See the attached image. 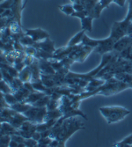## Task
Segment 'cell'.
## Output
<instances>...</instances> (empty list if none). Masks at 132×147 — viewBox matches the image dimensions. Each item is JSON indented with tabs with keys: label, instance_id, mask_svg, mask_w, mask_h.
<instances>
[{
	"label": "cell",
	"instance_id": "d6a6232c",
	"mask_svg": "<svg viewBox=\"0 0 132 147\" xmlns=\"http://www.w3.org/2000/svg\"><path fill=\"white\" fill-rule=\"evenodd\" d=\"M113 1H114V3H115L116 5H120L121 7H123L124 5H125L126 0H113Z\"/></svg>",
	"mask_w": 132,
	"mask_h": 147
},
{
	"label": "cell",
	"instance_id": "30bf717a",
	"mask_svg": "<svg viewBox=\"0 0 132 147\" xmlns=\"http://www.w3.org/2000/svg\"><path fill=\"white\" fill-rule=\"evenodd\" d=\"M98 1H99V0H71V2L73 4L78 3V4L83 5L85 6V9L88 11L90 16H92V10H94V5H96V3Z\"/></svg>",
	"mask_w": 132,
	"mask_h": 147
},
{
	"label": "cell",
	"instance_id": "4fadbf2b",
	"mask_svg": "<svg viewBox=\"0 0 132 147\" xmlns=\"http://www.w3.org/2000/svg\"><path fill=\"white\" fill-rule=\"evenodd\" d=\"M94 20V18L92 16L87 15L86 17H83L80 19L81 22V28L83 30L86 32H91L92 30V20Z\"/></svg>",
	"mask_w": 132,
	"mask_h": 147
},
{
	"label": "cell",
	"instance_id": "8fae6325",
	"mask_svg": "<svg viewBox=\"0 0 132 147\" xmlns=\"http://www.w3.org/2000/svg\"><path fill=\"white\" fill-rule=\"evenodd\" d=\"M18 129L13 127L10 123H1V128H0V135H13L17 134Z\"/></svg>",
	"mask_w": 132,
	"mask_h": 147
},
{
	"label": "cell",
	"instance_id": "e0dca14e",
	"mask_svg": "<svg viewBox=\"0 0 132 147\" xmlns=\"http://www.w3.org/2000/svg\"><path fill=\"white\" fill-rule=\"evenodd\" d=\"M99 42H100V40H94V39H91V38H89V37L85 34L84 36H83V39H82V42H81V44H83L84 46H87V47H91V48L95 49V48L99 45Z\"/></svg>",
	"mask_w": 132,
	"mask_h": 147
},
{
	"label": "cell",
	"instance_id": "e575fe53",
	"mask_svg": "<svg viewBox=\"0 0 132 147\" xmlns=\"http://www.w3.org/2000/svg\"><path fill=\"white\" fill-rule=\"evenodd\" d=\"M63 1H66V0H63Z\"/></svg>",
	"mask_w": 132,
	"mask_h": 147
},
{
	"label": "cell",
	"instance_id": "5b68a950",
	"mask_svg": "<svg viewBox=\"0 0 132 147\" xmlns=\"http://www.w3.org/2000/svg\"><path fill=\"white\" fill-rule=\"evenodd\" d=\"M25 34L30 36L35 42H42L43 40L49 37V34L47 31L42 28H35V29H26Z\"/></svg>",
	"mask_w": 132,
	"mask_h": 147
},
{
	"label": "cell",
	"instance_id": "603a6c76",
	"mask_svg": "<svg viewBox=\"0 0 132 147\" xmlns=\"http://www.w3.org/2000/svg\"><path fill=\"white\" fill-rule=\"evenodd\" d=\"M49 100H50V96L45 94L42 98H41L38 101H36L33 106L38 107V108H42V107H47V105H48Z\"/></svg>",
	"mask_w": 132,
	"mask_h": 147
},
{
	"label": "cell",
	"instance_id": "7c38bea8",
	"mask_svg": "<svg viewBox=\"0 0 132 147\" xmlns=\"http://www.w3.org/2000/svg\"><path fill=\"white\" fill-rule=\"evenodd\" d=\"M45 94H46V93H45V92H43L34 91V92H31V93H30L29 96L25 100V101H24V102L28 103V104H31V105L33 106L36 101H38L40 99L42 98Z\"/></svg>",
	"mask_w": 132,
	"mask_h": 147
},
{
	"label": "cell",
	"instance_id": "f1b7e54d",
	"mask_svg": "<svg viewBox=\"0 0 132 147\" xmlns=\"http://www.w3.org/2000/svg\"><path fill=\"white\" fill-rule=\"evenodd\" d=\"M73 7H74L75 11H81L86 10V9H85V6H84L83 5L78 4V3H75V4H73Z\"/></svg>",
	"mask_w": 132,
	"mask_h": 147
},
{
	"label": "cell",
	"instance_id": "3957f363",
	"mask_svg": "<svg viewBox=\"0 0 132 147\" xmlns=\"http://www.w3.org/2000/svg\"><path fill=\"white\" fill-rule=\"evenodd\" d=\"M115 43H116L115 40H114L112 37L108 36V38H106V39L100 40L99 45L94 49H95V51L98 53V54L104 55V54H107V53L112 52Z\"/></svg>",
	"mask_w": 132,
	"mask_h": 147
},
{
	"label": "cell",
	"instance_id": "9a60e30c",
	"mask_svg": "<svg viewBox=\"0 0 132 147\" xmlns=\"http://www.w3.org/2000/svg\"><path fill=\"white\" fill-rule=\"evenodd\" d=\"M86 31H85V30L82 29L80 32H78L77 34H75V35L70 40V41H69L67 46H68V47H73V46H77V45L81 44L83 36H84V34H86Z\"/></svg>",
	"mask_w": 132,
	"mask_h": 147
},
{
	"label": "cell",
	"instance_id": "7402d4cb",
	"mask_svg": "<svg viewBox=\"0 0 132 147\" xmlns=\"http://www.w3.org/2000/svg\"><path fill=\"white\" fill-rule=\"evenodd\" d=\"M58 8L60 9L61 11H63L64 14L68 15V16H71L72 13L75 11L73 5H59Z\"/></svg>",
	"mask_w": 132,
	"mask_h": 147
},
{
	"label": "cell",
	"instance_id": "836d02e7",
	"mask_svg": "<svg viewBox=\"0 0 132 147\" xmlns=\"http://www.w3.org/2000/svg\"><path fill=\"white\" fill-rule=\"evenodd\" d=\"M19 143L18 142H16L15 140H13V139H11V142H10V144H9V146L10 147H19Z\"/></svg>",
	"mask_w": 132,
	"mask_h": 147
},
{
	"label": "cell",
	"instance_id": "52a82bcc",
	"mask_svg": "<svg viewBox=\"0 0 132 147\" xmlns=\"http://www.w3.org/2000/svg\"><path fill=\"white\" fill-rule=\"evenodd\" d=\"M113 2H114L113 0H99L94 7V10H92V16L94 19L100 18L103 9L108 8L109 5Z\"/></svg>",
	"mask_w": 132,
	"mask_h": 147
},
{
	"label": "cell",
	"instance_id": "5bb4252c",
	"mask_svg": "<svg viewBox=\"0 0 132 147\" xmlns=\"http://www.w3.org/2000/svg\"><path fill=\"white\" fill-rule=\"evenodd\" d=\"M32 105L31 104H28V103H26V102H17L15 103L14 105L11 106L10 108L13 110H15L16 112H19V113H25L26 111H28V109H30L32 108Z\"/></svg>",
	"mask_w": 132,
	"mask_h": 147
},
{
	"label": "cell",
	"instance_id": "d6986e66",
	"mask_svg": "<svg viewBox=\"0 0 132 147\" xmlns=\"http://www.w3.org/2000/svg\"><path fill=\"white\" fill-rule=\"evenodd\" d=\"M114 146L116 147H131L132 146V134H130L129 136H128L127 138H125L123 140L115 143L114 144Z\"/></svg>",
	"mask_w": 132,
	"mask_h": 147
},
{
	"label": "cell",
	"instance_id": "cb8c5ba5",
	"mask_svg": "<svg viewBox=\"0 0 132 147\" xmlns=\"http://www.w3.org/2000/svg\"><path fill=\"white\" fill-rule=\"evenodd\" d=\"M11 140V136L10 135H0V146H9L10 142Z\"/></svg>",
	"mask_w": 132,
	"mask_h": 147
},
{
	"label": "cell",
	"instance_id": "ba28073f",
	"mask_svg": "<svg viewBox=\"0 0 132 147\" xmlns=\"http://www.w3.org/2000/svg\"><path fill=\"white\" fill-rule=\"evenodd\" d=\"M39 67L41 70V74L54 75L57 72L47 59H39Z\"/></svg>",
	"mask_w": 132,
	"mask_h": 147
},
{
	"label": "cell",
	"instance_id": "4316f807",
	"mask_svg": "<svg viewBox=\"0 0 132 147\" xmlns=\"http://www.w3.org/2000/svg\"><path fill=\"white\" fill-rule=\"evenodd\" d=\"M51 141H52V138L50 137L42 138L38 141V145L37 146H49Z\"/></svg>",
	"mask_w": 132,
	"mask_h": 147
},
{
	"label": "cell",
	"instance_id": "1f68e13d",
	"mask_svg": "<svg viewBox=\"0 0 132 147\" xmlns=\"http://www.w3.org/2000/svg\"><path fill=\"white\" fill-rule=\"evenodd\" d=\"M50 147H54V146H59V140L57 138H52V141L49 144Z\"/></svg>",
	"mask_w": 132,
	"mask_h": 147
},
{
	"label": "cell",
	"instance_id": "6da1fadb",
	"mask_svg": "<svg viewBox=\"0 0 132 147\" xmlns=\"http://www.w3.org/2000/svg\"><path fill=\"white\" fill-rule=\"evenodd\" d=\"M84 123L77 116L69 117L63 120L60 129V133L57 139L59 140V146H65L66 141L71 137L77 130L84 129Z\"/></svg>",
	"mask_w": 132,
	"mask_h": 147
},
{
	"label": "cell",
	"instance_id": "277c9868",
	"mask_svg": "<svg viewBox=\"0 0 132 147\" xmlns=\"http://www.w3.org/2000/svg\"><path fill=\"white\" fill-rule=\"evenodd\" d=\"M131 45H132V34H130V35L127 34L116 42L112 52L114 54L120 55V53H122L123 50H125Z\"/></svg>",
	"mask_w": 132,
	"mask_h": 147
},
{
	"label": "cell",
	"instance_id": "44dd1931",
	"mask_svg": "<svg viewBox=\"0 0 132 147\" xmlns=\"http://www.w3.org/2000/svg\"><path fill=\"white\" fill-rule=\"evenodd\" d=\"M1 93L3 94L5 100H6L7 104H8L10 107L12 106V105H14V104L17 103V102H19L18 100H17V98L15 97V95L13 94L12 92H11V93H4V92H1Z\"/></svg>",
	"mask_w": 132,
	"mask_h": 147
},
{
	"label": "cell",
	"instance_id": "f546056e",
	"mask_svg": "<svg viewBox=\"0 0 132 147\" xmlns=\"http://www.w3.org/2000/svg\"><path fill=\"white\" fill-rule=\"evenodd\" d=\"M32 138H34V140H36V141H39L40 139L42 138V134H41V132H39V131H35L34 134H33V136H32Z\"/></svg>",
	"mask_w": 132,
	"mask_h": 147
},
{
	"label": "cell",
	"instance_id": "7a4b0ae2",
	"mask_svg": "<svg viewBox=\"0 0 132 147\" xmlns=\"http://www.w3.org/2000/svg\"><path fill=\"white\" fill-rule=\"evenodd\" d=\"M99 110L108 124L120 122L122 120H123L128 115L130 114L129 110L120 106L101 107V108L99 109Z\"/></svg>",
	"mask_w": 132,
	"mask_h": 147
},
{
	"label": "cell",
	"instance_id": "2e32d148",
	"mask_svg": "<svg viewBox=\"0 0 132 147\" xmlns=\"http://www.w3.org/2000/svg\"><path fill=\"white\" fill-rule=\"evenodd\" d=\"M19 78L22 80L23 82L31 81V79H32V71H31V67H30V66H26V67L21 71H20Z\"/></svg>",
	"mask_w": 132,
	"mask_h": 147
},
{
	"label": "cell",
	"instance_id": "8992f818",
	"mask_svg": "<svg viewBox=\"0 0 132 147\" xmlns=\"http://www.w3.org/2000/svg\"><path fill=\"white\" fill-rule=\"evenodd\" d=\"M38 49H42L44 50L48 53H50V54H54V52L56 51V48H55V42L51 41V40L48 38L43 40L42 42H36L35 45L34 46Z\"/></svg>",
	"mask_w": 132,
	"mask_h": 147
},
{
	"label": "cell",
	"instance_id": "ffe728a7",
	"mask_svg": "<svg viewBox=\"0 0 132 147\" xmlns=\"http://www.w3.org/2000/svg\"><path fill=\"white\" fill-rule=\"evenodd\" d=\"M20 42L25 46V47H28V46H34L35 45V42L34 41V40L30 37V36H28V35H26V34H23L21 37H20Z\"/></svg>",
	"mask_w": 132,
	"mask_h": 147
},
{
	"label": "cell",
	"instance_id": "4dcf8cb0",
	"mask_svg": "<svg viewBox=\"0 0 132 147\" xmlns=\"http://www.w3.org/2000/svg\"><path fill=\"white\" fill-rule=\"evenodd\" d=\"M3 108H10V106L7 104L6 100H5L3 94L1 93V109H3Z\"/></svg>",
	"mask_w": 132,
	"mask_h": 147
},
{
	"label": "cell",
	"instance_id": "9c48e42d",
	"mask_svg": "<svg viewBox=\"0 0 132 147\" xmlns=\"http://www.w3.org/2000/svg\"><path fill=\"white\" fill-rule=\"evenodd\" d=\"M28 118L26 117L24 114L16 112L15 115H14V116L11 118L10 123L13 127H14V128H16L17 129H19L21 127V125L23 124V123L26 122V121H28Z\"/></svg>",
	"mask_w": 132,
	"mask_h": 147
},
{
	"label": "cell",
	"instance_id": "484cf974",
	"mask_svg": "<svg viewBox=\"0 0 132 147\" xmlns=\"http://www.w3.org/2000/svg\"><path fill=\"white\" fill-rule=\"evenodd\" d=\"M14 2H15V0H4L3 2H1L0 8L11 9L13 7V5H14Z\"/></svg>",
	"mask_w": 132,
	"mask_h": 147
},
{
	"label": "cell",
	"instance_id": "83f0119b",
	"mask_svg": "<svg viewBox=\"0 0 132 147\" xmlns=\"http://www.w3.org/2000/svg\"><path fill=\"white\" fill-rule=\"evenodd\" d=\"M25 144L28 147H34V146H37L38 145V141L34 140V138H26L25 141Z\"/></svg>",
	"mask_w": 132,
	"mask_h": 147
},
{
	"label": "cell",
	"instance_id": "ac0fdd59",
	"mask_svg": "<svg viewBox=\"0 0 132 147\" xmlns=\"http://www.w3.org/2000/svg\"><path fill=\"white\" fill-rule=\"evenodd\" d=\"M62 116H63V113L59 108L56 109H52V110H48V114L45 118V121H47L48 119H59Z\"/></svg>",
	"mask_w": 132,
	"mask_h": 147
},
{
	"label": "cell",
	"instance_id": "d4e9b609",
	"mask_svg": "<svg viewBox=\"0 0 132 147\" xmlns=\"http://www.w3.org/2000/svg\"><path fill=\"white\" fill-rule=\"evenodd\" d=\"M1 92H4V93L12 92V89L11 86L7 82H5L3 78H1Z\"/></svg>",
	"mask_w": 132,
	"mask_h": 147
}]
</instances>
